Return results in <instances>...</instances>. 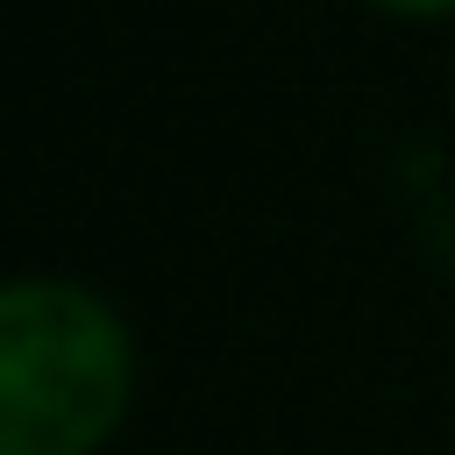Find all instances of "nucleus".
I'll use <instances>...</instances> for the list:
<instances>
[{"label": "nucleus", "instance_id": "1", "mask_svg": "<svg viewBox=\"0 0 455 455\" xmlns=\"http://www.w3.org/2000/svg\"><path fill=\"white\" fill-rule=\"evenodd\" d=\"M135 398L121 313L71 277L0 284V455H100Z\"/></svg>", "mask_w": 455, "mask_h": 455}, {"label": "nucleus", "instance_id": "2", "mask_svg": "<svg viewBox=\"0 0 455 455\" xmlns=\"http://www.w3.org/2000/svg\"><path fill=\"white\" fill-rule=\"evenodd\" d=\"M384 14H412V21H434V14H455V0H370Z\"/></svg>", "mask_w": 455, "mask_h": 455}]
</instances>
